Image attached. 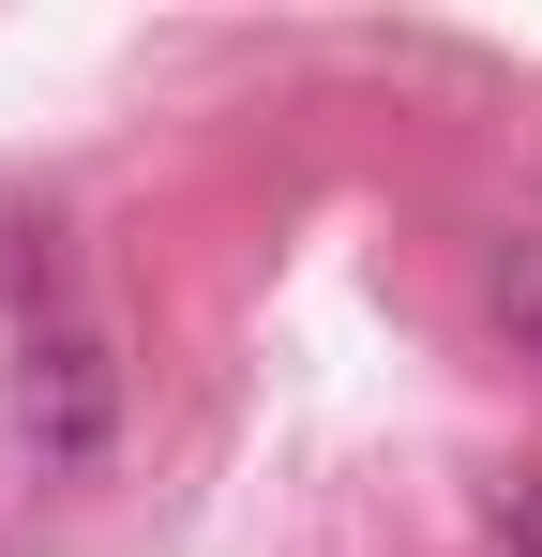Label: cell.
<instances>
[{"mask_svg": "<svg viewBox=\"0 0 542 557\" xmlns=\"http://www.w3.org/2000/svg\"><path fill=\"white\" fill-rule=\"evenodd\" d=\"M15 453L30 482H90L121 453V317L76 286L61 242L15 257Z\"/></svg>", "mask_w": 542, "mask_h": 557, "instance_id": "1", "label": "cell"}, {"mask_svg": "<svg viewBox=\"0 0 542 557\" xmlns=\"http://www.w3.org/2000/svg\"><path fill=\"white\" fill-rule=\"evenodd\" d=\"M497 301L528 317V347H542V257H513V272H497Z\"/></svg>", "mask_w": 542, "mask_h": 557, "instance_id": "2", "label": "cell"}]
</instances>
